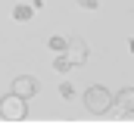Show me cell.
Returning <instances> with one entry per match:
<instances>
[{
    "label": "cell",
    "mask_w": 134,
    "mask_h": 134,
    "mask_svg": "<svg viewBox=\"0 0 134 134\" xmlns=\"http://www.w3.org/2000/svg\"><path fill=\"white\" fill-rule=\"evenodd\" d=\"M31 6H25V3H19V6H16V9H13V19H16V22H28V19H31Z\"/></svg>",
    "instance_id": "cell-6"
},
{
    "label": "cell",
    "mask_w": 134,
    "mask_h": 134,
    "mask_svg": "<svg viewBox=\"0 0 134 134\" xmlns=\"http://www.w3.org/2000/svg\"><path fill=\"white\" fill-rule=\"evenodd\" d=\"M109 106H112V94H109L103 84H94V87L84 91V109H87L91 115H103V112H109Z\"/></svg>",
    "instance_id": "cell-1"
},
{
    "label": "cell",
    "mask_w": 134,
    "mask_h": 134,
    "mask_svg": "<svg viewBox=\"0 0 134 134\" xmlns=\"http://www.w3.org/2000/svg\"><path fill=\"white\" fill-rule=\"evenodd\" d=\"M59 94H63V97H72V84H69V81L63 84V87H59Z\"/></svg>",
    "instance_id": "cell-10"
},
{
    "label": "cell",
    "mask_w": 134,
    "mask_h": 134,
    "mask_svg": "<svg viewBox=\"0 0 134 134\" xmlns=\"http://www.w3.org/2000/svg\"><path fill=\"white\" fill-rule=\"evenodd\" d=\"M109 109H115V115H131L134 112V87H122L112 97V106Z\"/></svg>",
    "instance_id": "cell-4"
},
{
    "label": "cell",
    "mask_w": 134,
    "mask_h": 134,
    "mask_svg": "<svg viewBox=\"0 0 134 134\" xmlns=\"http://www.w3.org/2000/svg\"><path fill=\"white\" fill-rule=\"evenodd\" d=\"M50 50L63 53V50H66V37H50Z\"/></svg>",
    "instance_id": "cell-8"
},
{
    "label": "cell",
    "mask_w": 134,
    "mask_h": 134,
    "mask_svg": "<svg viewBox=\"0 0 134 134\" xmlns=\"http://www.w3.org/2000/svg\"><path fill=\"white\" fill-rule=\"evenodd\" d=\"M53 69H56V72H72V63H69V56H66V53H63V56H56Z\"/></svg>",
    "instance_id": "cell-7"
},
{
    "label": "cell",
    "mask_w": 134,
    "mask_h": 134,
    "mask_svg": "<svg viewBox=\"0 0 134 134\" xmlns=\"http://www.w3.org/2000/svg\"><path fill=\"white\" fill-rule=\"evenodd\" d=\"M78 6H84V9H97L100 0H78Z\"/></svg>",
    "instance_id": "cell-9"
},
{
    "label": "cell",
    "mask_w": 134,
    "mask_h": 134,
    "mask_svg": "<svg viewBox=\"0 0 134 134\" xmlns=\"http://www.w3.org/2000/svg\"><path fill=\"white\" fill-rule=\"evenodd\" d=\"M63 53L69 56V63H72V66L87 63V44H84V37H78V34L66 37V50H63Z\"/></svg>",
    "instance_id": "cell-3"
},
{
    "label": "cell",
    "mask_w": 134,
    "mask_h": 134,
    "mask_svg": "<svg viewBox=\"0 0 134 134\" xmlns=\"http://www.w3.org/2000/svg\"><path fill=\"white\" fill-rule=\"evenodd\" d=\"M34 91H37V81H34L31 75H16V78H13V94H16V97L31 100Z\"/></svg>",
    "instance_id": "cell-5"
},
{
    "label": "cell",
    "mask_w": 134,
    "mask_h": 134,
    "mask_svg": "<svg viewBox=\"0 0 134 134\" xmlns=\"http://www.w3.org/2000/svg\"><path fill=\"white\" fill-rule=\"evenodd\" d=\"M128 47H131V53H134V37H131V41H128Z\"/></svg>",
    "instance_id": "cell-11"
},
{
    "label": "cell",
    "mask_w": 134,
    "mask_h": 134,
    "mask_svg": "<svg viewBox=\"0 0 134 134\" xmlns=\"http://www.w3.org/2000/svg\"><path fill=\"white\" fill-rule=\"evenodd\" d=\"M25 115H28V103L22 100V97H16V94L0 97V119H6V122H22Z\"/></svg>",
    "instance_id": "cell-2"
}]
</instances>
